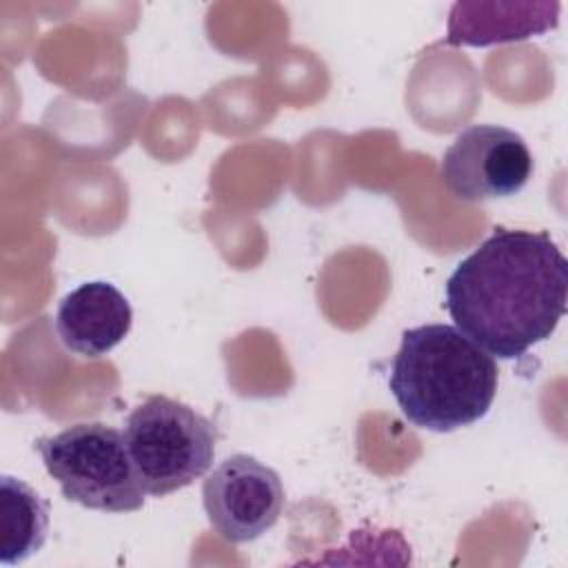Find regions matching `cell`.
Here are the masks:
<instances>
[{"label": "cell", "mask_w": 568, "mask_h": 568, "mask_svg": "<svg viewBox=\"0 0 568 568\" xmlns=\"http://www.w3.org/2000/svg\"><path fill=\"white\" fill-rule=\"evenodd\" d=\"M568 262L544 231L495 229L446 282V311L486 353L517 359L566 313Z\"/></svg>", "instance_id": "cell-1"}, {"label": "cell", "mask_w": 568, "mask_h": 568, "mask_svg": "<svg viewBox=\"0 0 568 568\" xmlns=\"http://www.w3.org/2000/svg\"><path fill=\"white\" fill-rule=\"evenodd\" d=\"M497 382L493 355L457 326L422 324L402 333L388 388L410 424L450 433L490 410Z\"/></svg>", "instance_id": "cell-2"}, {"label": "cell", "mask_w": 568, "mask_h": 568, "mask_svg": "<svg viewBox=\"0 0 568 568\" xmlns=\"http://www.w3.org/2000/svg\"><path fill=\"white\" fill-rule=\"evenodd\" d=\"M36 448L69 501L102 513H133L144 506L146 490L118 428L102 422L73 424L38 439Z\"/></svg>", "instance_id": "cell-3"}, {"label": "cell", "mask_w": 568, "mask_h": 568, "mask_svg": "<svg viewBox=\"0 0 568 568\" xmlns=\"http://www.w3.org/2000/svg\"><path fill=\"white\" fill-rule=\"evenodd\" d=\"M124 442L146 495L164 497L211 468L217 428L195 408L151 395L129 413Z\"/></svg>", "instance_id": "cell-4"}, {"label": "cell", "mask_w": 568, "mask_h": 568, "mask_svg": "<svg viewBox=\"0 0 568 568\" xmlns=\"http://www.w3.org/2000/svg\"><path fill=\"white\" fill-rule=\"evenodd\" d=\"M439 175L462 202H486L519 193L532 175L526 140L499 124H470L446 149Z\"/></svg>", "instance_id": "cell-5"}, {"label": "cell", "mask_w": 568, "mask_h": 568, "mask_svg": "<svg viewBox=\"0 0 568 568\" xmlns=\"http://www.w3.org/2000/svg\"><path fill=\"white\" fill-rule=\"evenodd\" d=\"M202 504L220 537L246 544L262 537L280 519L284 486L271 466L235 453L222 459L204 479Z\"/></svg>", "instance_id": "cell-6"}, {"label": "cell", "mask_w": 568, "mask_h": 568, "mask_svg": "<svg viewBox=\"0 0 568 568\" xmlns=\"http://www.w3.org/2000/svg\"><path fill=\"white\" fill-rule=\"evenodd\" d=\"M133 311L120 288L104 280L84 282L67 293L55 311V331L67 351L102 357L131 331Z\"/></svg>", "instance_id": "cell-7"}, {"label": "cell", "mask_w": 568, "mask_h": 568, "mask_svg": "<svg viewBox=\"0 0 568 568\" xmlns=\"http://www.w3.org/2000/svg\"><path fill=\"white\" fill-rule=\"evenodd\" d=\"M559 9V2H455L446 40L457 47L526 40L555 29Z\"/></svg>", "instance_id": "cell-8"}, {"label": "cell", "mask_w": 568, "mask_h": 568, "mask_svg": "<svg viewBox=\"0 0 568 568\" xmlns=\"http://www.w3.org/2000/svg\"><path fill=\"white\" fill-rule=\"evenodd\" d=\"M49 530L47 501L22 479L0 477V564H22L36 555Z\"/></svg>", "instance_id": "cell-9"}]
</instances>
